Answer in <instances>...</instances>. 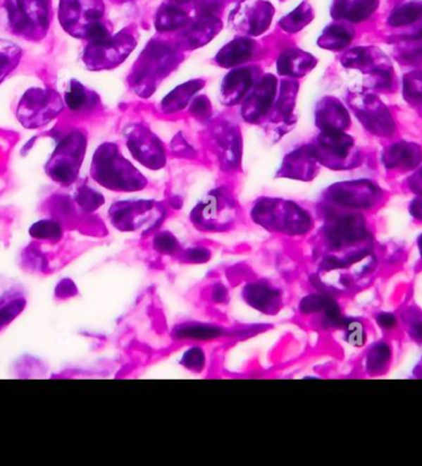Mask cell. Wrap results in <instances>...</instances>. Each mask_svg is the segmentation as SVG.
Instances as JSON below:
<instances>
[{"mask_svg":"<svg viewBox=\"0 0 422 466\" xmlns=\"http://www.w3.org/2000/svg\"><path fill=\"white\" fill-rule=\"evenodd\" d=\"M6 6L15 35L32 41L45 37L50 26V0H6Z\"/></svg>","mask_w":422,"mask_h":466,"instance_id":"obj_1","label":"cell"},{"mask_svg":"<svg viewBox=\"0 0 422 466\" xmlns=\"http://www.w3.org/2000/svg\"><path fill=\"white\" fill-rule=\"evenodd\" d=\"M63 103L58 93L47 88L26 90L16 109L18 121L26 129H37L60 116Z\"/></svg>","mask_w":422,"mask_h":466,"instance_id":"obj_2","label":"cell"},{"mask_svg":"<svg viewBox=\"0 0 422 466\" xmlns=\"http://www.w3.org/2000/svg\"><path fill=\"white\" fill-rule=\"evenodd\" d=\"M85 139L80 131H70L56 147L46 165L51 180L63 185L75 182L85 156Z\"/></svg>","mask_w":422,"mask_h":466,"instance_id":"obj_3","label":"cell"},{"mask_svg":"<svg viewBox=\"0 0 422 466\" xmlns=\"http://www.w3.org/2000/svg\"><path fill=\"white\" fill-rule=\"evenodd\" d=\"M104 6L100 0H60L61 25L75 37L88 39L90 31L101 23Z\"/></svg>","mask_w":422,"mask_h":466,"instance_id":"obj_4","label":"cell"},{"mask_svg":"<svg viewBox=\"0 0 422 466\" xmlns=\"http://www.w3.org/2000/svg\"><path fill=\"white\" fill-rule=\"evenodd\" d=\"M378 0H338L333 14L343 16L353 23H361L376 11Z\"/></svg>","mask_w":422,"mask_h":466,"instance_id":"obj_5","label":"cell"},{"mask_svg":"<svg viewBox=\"0 0 422 466\" xmlns=\"http://www.w3.org/2000/svg\"><path fill=\"white\" fill-rule=\"evenodd\" d=\"M421 161V151L411 144L402 142L392 147L387 152V167H415Z\"/></svg>","mask_w":422,"mask_h":466,"instance_id":"obj_6","label":"cell"},{"mask_svg":"<svg viewBox=\"0 0 422 466\" xmlns=\"http://www.w3.org/2000/svg\"><path fill=\"white\" fill-rule=\"evenodd\" d=\"M21 49L11 41L0 40V83L20 63Z\"/></svg>","mask_w":422,"mask_h":466,"instance_id":"obj_7","label":"cell"},{"mask_svg":"<svg viewBox=\"0 0 422 466\" xmlns=\"http://www.w3.org/2000/svg\"><path fill=\"white\" fill-rule=\"evenodd\" d=\"M65 101L70 111H82L89 104V93L80 83L72 80L70 87L66 90Z\"/></svg>","mask_w":422,"mask_h":466,"instance_id":"obj_8","label":"cell"},{"mask_svg":"<svg viewBox=\"0 0 422 466\" xmlns=\"http://www.w3.org/2000/svg\"><path fill=\"white\" fill-rule=\"evenodd\" d=\"M30 235L40 240H58L62 236V229L57 221L44 219L31 226Z\"/></svg>","mask_w":422,"mask_h":466,"instance_id":"obj_9","label":"cell"},{"mask_svg":"<svg viewBox=\"0 0 422 466\" xmlns=\"http://www.w3.org/2000/svg\"><path fill=\"white\" fill-rule=\"evenodd\" d=\"M422 16V6L418 4H407L392 11L389 16V24L392 26H405L416 21Z\"/></svg>","mask_w":422,"mask_h":466,"instance_id":"obj_10","label":"cell"},{"mask_svg":"<svg viewBox=\"0 0 422 466\" xmlns=\"http://www.w3.org/2000/svg\"><path fill=\"white\" fill-rule=\"evenodd\" d=\"M25 307V300L23 298H16L9 302L8 305L0 308V329L8 326L11 321L15 319L16 316L20 314V312Z\"/></svg>","mask_w":422,"mask_h":466,"instance_id":"obj_11","label":"cell"},{"mask_svg":"<svg viewBox=\"0 0 422 466\" xmlns=\"http://www.w3.org/2000/svg\"><path fill=\"white\" fill-rule=\"evenodd\" d=\"M310 14H311L310 8L306 4H303V6H299L297 11L284 19L283 26L285 29H288V30H290V29L297 30L299 27H302L306 23H309V20L311 19Z\"/></svg>","mask_w":422,"mask_h":466,"instance_id":"obj_12","label":"cell"},{"mask_svg":"<svg viewBox=\"0 0 422 466\" xmlns=\"http://www.w3.org/2000/svg\"><path fill=\"white\" fill-rule=\"evenodd\" d=\"M326 36L330 42H333V49H340L351 42L352 32H349L345 26L333 25L326 30Z\"/></svg>","mask_w":422,"mask_h":466,"instance_id":"obj_13","label":"cell"},{"mask_svg":"<svg viewBox=\"0 0 422 466\" xmlns=\"http://www.w3.org/2000/svg\"><path fill=\"white\" fill-rule=\"evenodd\" d=\"M185 21V14L174 6H169L162 13V18L159 21L162 29H173L177 26L183 25Z\"/></svg>","mask_w":422,"mask_h":466,"instance_id":"obj_14","label":"cell"}]
</instances>
